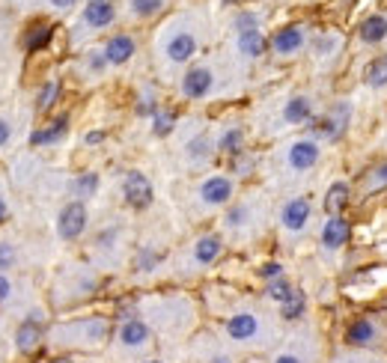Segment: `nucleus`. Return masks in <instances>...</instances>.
Returning <instances> with one entry per match:
<instances>
[{
	"instance_id": "58836bf2",
	"label": "nucleus",
	"mask_w": 387,
	"mask_h": 363,
	"mask_svg": "<svg viewBox=\"0 0 387 363\" xmlns=\"http://www.w3.org/2000/svg\"><path fill=\"white\" fill-rule=\"evenodd\" d=\"M134 113L137 116H149V120L158 113V98H155L152 90H143V96L137 98V105H134Z\"/></svg>"
},
{
	"instance_id": "393cba45",
	"label": "nucleus",
	"mask_w": 387,
	"mask_h": 363,
	"mask_svg": "<svg viewBox=\"0 0 387 363\" xmlns=\"http://www.w3.org/2000/svg\"><path fill=\"white\" fill-rule=\"evenodd\" d=\"M51 39H54V24H45V21L33 24L24 36V48H27V54H39L51 45Z\"/></svg>"
},
{
	"instance_id": "cd10ccee",
	"label": "nucleus",
	"mask_w": 387,
	"mask_h": 363,
	"mask_svg": "<svg viewBox=\"0 0 387 363\" xmlns=\"http://www.w3.org/2000/svg\"><path fill=\"white\" fill-rule=\"evenodd\" d=\"M379 191H387V161L369 167L364 173V197H372Z\"/></svg>"
},
{
	"instance_id": "412c9836",
	"label": "nucleus",
	"mask_w": 387,
	"mask_h": 363,
	"mask_svg": "<svg viewBox=\"0 0 387 363\" xmlns=\"http://www.w3.org/2000/svg\"><path fill=\"white\" fill-rule=\"evenodd\" d=\"M271 42L265 39L262 30H248V33H236V48L245 60H260V57L268 51Z\"/></svg>"
},
{
	"instance_id": "a211bd4d",
	"label": "nucleus",
	"mask_w": 387,
	"mask_h": 363,
	"mask_svg": "<svg viewBox=\"0 0 387 363\" xmlns=\"http://www.w3.org/2000/svg\"><path fill=\"white\" fill-rule=\"evenodd\" d=\"M280 120L286 125H307L316 120V113H313V98L310 96H292L286 98V105L280 110Z\"/></svg>"
},
{
	"instance_id": "4d7b16f0",
	"label": "nucleus",
	"mask_w": 387,
	"mask_h": 363,
	"mask_svg": "<svg viewBox=\"0 0 387 363\" xmlns=\"http://www.w3.org/2000/svg\"><path fill=\"white\" fill-rule=\"evenodd\" d=\"M87 4H96V0H87Z\"/></svg>"
},
{
	"instance_id": "6e6d98bb",
	"label": "nucleus",
	"mask_w": 387,
	"mask_h": 363,
	"mask_svg": "<svg viewBox=\"0 0 387 363\" xmlns=\"http://www.w3.org/2000/svg\"><path fill=\"white\" fill-rule=\"evenodd\" d=\"M143 363H164V360H158V357H152V360H143Z\"/></svg>"
},
{
	"instance_id": "bb28decb",
	"label": "nucleus",
	"mask_w": 387,
	"mask_h": 363,
	"mask_svg": "<svg viewBox=\"0 0 387 363\" xmlns=\"http://www.w3.org/2000/svg\"><path fill=\"white\" fill-rule=\"evenodd\" d=\"M364 83L369 86V90H384V86H387V54L372 57V60L366 63Z\"/></svg>"
},
{
	"instance_id": "6ab92c4d",
	"label": "nucleus",
	"mask_w": 387,
	"mask_h": 363,
	"mask_svg": "<svg viewBox=\"0 0 387 363\" xmlns=\"http://www.w3.org/2000/svg\"><path fill=\"white\" fill-rule=\"evenodd\" d=\"M134 54H137V42L128 33H117V36H110L105 42V57H108L110 66H125Z\"/></svg>"
},
{
	"instance_id": "f03ea898",
	"label": "nucleus",
	"mask_w": 387,
	"mask_h": 363,
	"mask_svg": "<svg viewBox=\"0 0 387 363\" xmlns=\"http://www.w3.org/2000/svg\"><path fill=\"white\" fill-rule=\"evenodd\" d=\"M342 345L354 352H387V313L354 316L342 328Z\"/></svg>"
},
{
	"instance_id": "473e14b6",
	"label": "nucleus",
	"mask_w": 387,
	"mask_h": 363,
	"mask_svg": "<svg viewBox=\"0 0 387 363\" xmlns=\"http://www.w3.org/2000/svg\"><path fill=\"white\" fill-rule=\"evenodd\" d=\"M98 191V173H81V176L71 182V194L78 200H90Z\"/></svg>"
},
{
	"instance_id": "0eeeda50",
	"label": "nucleus",
	"mask_w": 387,
	"mask_h": 363,
	"mask_svg": "<svg viewBox=\"0 0 387 363\" xmlns=\"http://www.w3.org/2000/svg\"><path fill=\"white\" fill-rule=\"evenodd\" d=\"M122 200H125V206L134 209V212H143V209L152 206L155 188H152L146 173H140V170H128L125 173V179H122Z\"/></svg>"
},
{
	"instance_id": "9d476101",
	"label": "nucleus",
	"mask_w": 387,
	"mask_h": 363,
	"mask_svg": "<svg viewBox=\"0 0 387 363\" xmlns=\"http://www.w3.org/2000/svg\"><path fill=\"white\" fill-rule=\"evenodd\" d=\"M310 217H313L310 197H292V200H286L280 209V226L286 232H292V236H298V232H304L310 226Z\"/></svg>"
},
{
	"instance_id": "8fccbe9b",
	"label": "nucleus",
	"mask_w": 387,
	"mask_h": 363,
	"mask_svg": "<svg viewBox=\"0 0 387 363\" xmlns=\"http://www.w3.org/2000/svg\"><path fill=\"white\" fill-rule=\"evenodd\" d=\"M51 6H54V9H60V12H66V9L75 6V0H51Z\"/></svg>"
},
{
	"instance_id": "dca6fc26",
	"label": "nucleus",
	"mask_w": 387,
	"mask_h": 363,
	"mask_svg": "<svg viewBox=\"0 0 387 363\" xmlns=\"http://www.w3.org/2000/svg\"><path fill=\"white\" fill-rule=\"evenodd\" d=\"M221 253H224V238L218 236V232H206V236H200L197 241H194V265H200V268H209V265H214L221 259Z\"/></svg>"
},
{
	"instance_id": "a19ab883",
	"label": "nucleus",
	"mask_w": 387,
	"mask_h": 363,
	"mask_svg": "<svg viewBox=\"0 0 387 363\" xmlns=\"http://www.w3.org/2000/svg\"><path fill=\"white\" fill-rule=\"evenodd\" d=\"M87 66H90V71H93V75H102V71L110 66L108 63V57H105V48L102 51H87Z\"/></svg>"
},
{
	"instance_id": "37998d69",
	"label": "nucleus",
	"mask_w": 387,
	"mask_h": 363,
	"mask_svg": "<svg viewBox=\"0 0 387 363\" xmlns=\"http://www.w3.org/2000/svg\"><path fill=\"white\" fill-rule=\"evenodd\" d=\"M256 274H260L262 280H268V283H271V280H280V277H283V265H280V263H265Z\"/></svg>"
},
{
	"instance_id": "5fc2aeb1",
	"label": "nucleus",
	"mask_w": 387,
	"mask_h": 363,
	"mask_svg": "<svg viewBox=\"0 0 387 363\" xmlns=\"http://www.w3.org/2000/svg\"><path fill=\"white\" fill-rule=\"evenodd\" d=\"M48 363H75L71 357H54V360H48Z\"/></svg>"
},
{
	"instance_id": "de8ad7c7",
	"label": "nucleus",
	"mask_w": 387,
	"mask_h": 363,
	"mask_svg": "<svg viewBox=\"0 0 387 363\" xmlns=\"http://www.w3.org/2000/svg\"><path fill=\"white\" fill-rule=\"evenodd\" d=\"M113 238H117V229H105L102 232V236H98V248H110V244H113Z\"/></svg>"
},
{
	"instance_id": "09e8293b",
	"label": "nucleus",
	"mask_w": 387,
	"mask_h": 363,
	"mask_svg": "<svg viewBox=\"0 0 387 363\" xmlns=\"http://www.w3.org/2000/svg\"><path fill=\"white\" fill-rule=\"evenodd\" d=\"M105 140V132H90L87 137H83V143H87V146H96V143H102Z\"/></svg>"
},
{
	"instance_id": "aec40b11",
	"label": "nucleus",
	"mask_w": 387,
	"mask_h": 363,
	"mask_svg": "<svg viewBox=\"0 0 387 363\" xmlns=\"http://www.w3.org/2000/svg\"><path fill=\"white\" fill-rule=\"evenodd\" d=\"M214 149H218L221 155H226V158H236L241 152H248L245 149V128L241 125H224V132L218 134V140H214Z\"/></svg>"
},
{
	"instance_id": "ddd939ff",
	"label": "nucleus",
	"mask_w": 387,
	"mask_h": 363,
	"mask_svg": "<svg viewBox=\"0 0 387 363\" xmlns=\"http://www.w3.org/2000/svg\"><path fill=\"white\" fill-rule=\"evenodd\" d=\"M349 236H352V224L342 214H328L322 221V229H319L322 250H328V253L342 250L349 244Z\"/></svg>"
},
{
	"instance_id": "f704fd0d",
	"label": "nucleus",
	"mask_w": 387,
	"mask_h": 363,
	"mask_svg": "<svg viewBox=\"0 0 387 363\" xmlns=\"http://www.w3.org/2000/svg\"><path fill=\"white\" fill-rule=\"evenodd\" d=\"M295 292H298V289H295L289 280H286V277H280V280H271V283L265 286V295H268L271 301H275V304H286V301H289Z\"/></svg>"
},
{
	"instance_id": "5701e85b",
	"label": "nucleus",
	"mask_w": 387,
	"mask_h": 363,
	"mask_svg": "<svg viewBox=\"0 0 387 363\" xmlns=\"http://www.w3.org/2000/svg\"><path fill=\"white\" fill-rule=\"evenodd\" d=\"M349 202H352V185L349 182H334L331 188L325 191V212L328 214H342L349 209Z\"/></svg>"
},
{
	"instance_id": "79ce46f5",
	"label": "nucleus",
	"mask_w": 387,
	"mask_h": 363,
	"mask_svg": "<svg viewBox=\"0 0 387 363\" xmlns=\"http://www.w3.org/2000/svg\"><path fill=\"white\" fill-rule=\"evenodd\" d=\"M16 265V248L9 241H0V274Z\"/></svg>"
},
{
	"instance_id": "864d4df0",
	"label": "nucleus",
	"mask_w": 387,
	"mask_h": 363,
	"mask_svg": "<svg viewBox=\"0 0 387 363\" xmlns=\"http://www.w3.org/2000/svg\"><path fill=\"white\" fill-rule=\"evenodd\" d=\"M6 212H9V209H6V200H4V197H0V224H4V221H6Z\"/></svg>"
},
{
	"instance_id": "3c124183",
	"label": "nucleus",
	"mask_w": 387,
	"mask_h": 363,
	"mask_svg": "<svg viewBox=\"0 0 387 363\" xmlns=\"http://www.w3.org/2000/svg\"><path fill=\"white\" fill-rule=\"evenodd\" d=\"M209 363H236V357L233 355H212Z\"/></svg>"
},
{
	"instance_id": "423d86ee",
	"label": "nucleus",
	"mask_w": 387,
	"mask_h": 363,
	"mask_svg": "<svg viewBox=\"0 0 387 363\" xmlns=\"http://www.w3.org/2000/svg\"><path fill=\"white\" fill-rule=\"evenodd\" d=\"M87 221H90V212L83 206V200H71L57 214V236L63 241H78L87 232Z\"/></svg>"
},
{
	"instance_id": "2f4dec72",
	"label": "nucleus",
	"mask_w": 387,
	"mask_h": 363,
	"mask_svg": "<svg viewBox=\"0 0 387 363\" xmlns=\"http://www.w3.org/2000/svg\"><path fill=\"white\" fill-rule=\"evenodd\" d=\"M167 6V0H128V12L134 18H155Z\"/></svg>"
},
{
	"instance_id": "ea45409f",
	"label": "nucleus",
	"mask_w": 387,
	"mask_h": 363,
	"mask_svg": "<svg viewBox=\"0 0 387 363\" xmlns=\"http://www.w3.org/2000/svg\"><path fill=\"white\" fill-rule=\"evenodd\" d=\"M233 27H236V33H248V30H260V16H256V12H250V9H245V12H238V16H236V21H233Z\"/></svg>"
},
{
	"instance_id": "c756f323",
	"label": "nucleus",
	"mask_w": 387,
	"mask_h": 363,
	"mask_svg": "<svg viewBox=\"0 0 387 363\" xmlns=\"http://www.w3.org/2000/svg\"><path fill=\"white\" fill-rule=\"evenodd\" d=\"M304 313H307V295L301 292V289L286 304H280V318H283V322H298V318H304Z\"/></svg>"
},
{
	"instance_id": "a18cd8bd",
	"label": "nucleus",
	"mask_w": 387,
	"mask_h": 363,
	"mask_svg": "<svg viewBox=\"0 0 387 363\" xmlns=\"http://www.w3.org/2000/svg\"><path fill=\"white\" fill-rule=\"evenodd\" d=\"M12 295V280L6 277V274H0V304H6Z\"/></svg>"
},
{
	"instance_id": "7ed1b4c3",
	"label": "nucleus",
	"mask_w": 387,
	"mask_h": 363,
	"mask_svg": "<svg viewBox=\"0 0 387 363\" xmlns=\"http://www.w3.org/2000/svg\"><path fill=\"white\" fill-rule=\"evenodd\" d=\"M352 116H354L352 101H337V105L328 110L325 116H316L313 122H307V134H310L313 140L337 143V140L346 137L349 125H352Z\"/></svg>"
},
{
	"instance_id": "f3484780",
	"label": "nucleus",
	"mask_w": 387,
	"mask_h": 363,
	"mask_svg": "<svg viewBox=\"0 0 387 363\" xmlns=\"http://www.w3.org/2000/svg\"><path fill=\"white\" fill-rule=\"evenodd\" d=\"M117 18V6L110 0H96V4H87L81 12V24L90 27V30H105V27L113 24Z\"/></svg>"
},
{
	"instance_id": "49530a36",
	"label": "nucleus",
	"mask_w": 387,
	"mask_h": 363,
	"mask_svg": "<svg viewBox=\"0 0 387 363\" xmlns=\"http://www.w3.org/2000/svg\"><path fill=\"white\" fill-rule=\"evenodd\" d=\"M9 137H12V125H9V120H4V116H0V149H4L6 143H9Z\"/></svg>"
},
{
	"instance_id": "b1692460",
	"label": "nucleus",
	"mask_w": 387,
	"mask_h": 363,
	"mask_svg": "<svg viewBox=\"0 0 387 363\" xmlns=\"http://www.w3.org/2000/svg\"><path fill=\"white\" fill-rule=\"evenodd\" d=\"M214 152H218V149H214V143H212V137H209L206 132L197 134V137H191L188 143H185V155H188L191 164H206Z\"/></svg>"
},
{
	"instance_id": "f257e3e1",
	"label": "nucleus",
	"mask_w": 387,
	"mask_h": 363,
	"mask_svg": "<svg viewBox=\"0 0 387 363\" xmlns=\"http://www.w3.org/2000/svg\"><path fill=\"white\" fill-rule=\"evenodd\" d=\"M110 340V322L105 316H81L51 328V342L57 348H78V352H96Z\"/></svg>"
},
{
	"instance_id": "2eb2a0df",
	"label": "nucleus",
	"mask_w": 387,
	"mask_h": 363,
	"mask_svg": "<svg viewBox=\"0 0 387 363\" xmlns=\"http://www.w3.org/2000/svg\"><path fill=\"white\" fill-rule=\"evenodd\" d=\"M42 340H45V328H42L39 316H27L24 322L16 328V352L18 355H36Z\"/></svg>"
},
{
	"instance_id": "a878e982",
	"label": "nucleus",
	"mask_w": 387,
	"mask_h": 363,
	"mask_svg": "<svg viewBox=\"0 0 387 363\" xmlns=\"http://www.w3.org/2000/svg\"><path fill=\"white\" fill-rule=\"evenodd\" d=\"M357 36H361L364 45H381V42L387 39V18H384V16H369V18H364Z\"/></svg>"
},
{
	"instance_id": "39448f33",
	"label": "nucleus",
	"mask_w": 387,
	"mask_h": 363,
	"mask_svg": "<svg viewBox=\"0 0 387 363\" xmlns=\"http://www.w3.org/2000/svg\"><path fill=\"white\" fill-rule=\"evenodd\" d=\"M197 197L203 202L206 209H221V206H229L236 197V179L233 176H224V173H214V176L203 179L197 188Z\"/></svg>"
},
{
	"instance_id": "f8f14e48",
	"label": "nucleus",
	"mask_w": 387,
	"mask_h": 363,
	"mask_svg": "<svg viewBox=\"0 0 387 363\" xmlns=\"http://www.w3.org/2000/svg\"><path fill=\"white\" fill-rule=\"evenodd\" d=\"M197 33L194 30H173L164 39V57L167 63L182 66V63H191L194 54H197Z\"/></svg>"
},
{
	"instance_id": "1a4fd4ad",
	"label": "nucleus",
	"mask_w": 387,
	"mask_h": 363,
	"mask_svg": "<svg viewBox=\"0 0 387 363\" xmlns=\"http://www.w3.org/2000/svg\"><path fill=\"white\" fill-rule=\"evenodd\" d=\"M117 342L125 352H143V348L152 345V328L149 322H143L140 316H132V318H122V325L117 330Z\"/></svg>"
},
{
	"instance_id": "603ef678",
	"label": "nucleus",
	"mask_w": 387,
	"mask_h": 363,
	"mask_svg": "<svg viewBox=\"0 0 387 363\" xmlns=\"http://www.w3.org/2000/svg\"><path fill=\"white\" fill-rule=\"evenodd\" d=\"M334 363H364L361 357H354V355H349V357H337Z\"/></svg>"
},
{
	"instance_id": "c85d7f7f",
	"label": "nucleus",
	"mask_w": 387,
	"mask_h": 363,
	"mask_svg": "<svg viewBox=\"0 0 387 363\" xmlns=\"http://www.w3.org/2000/svg\"><path fill=\"white\" fill-rule=\"evenodd\" d=\"M176 122H179V113L170 110V108H158V113L152 116V134L155 137H170L176 132Z\"/></svg>"
},
{
	"instance_id": "7c9ffc66",
	"label": "nucleus",
	"mask_w": 387,
	"mask_h": 363,
	"mask_svg": "<svg viewBox=\"0 0 387 363\" xmlns=\"http://www.w3.org/2000/svg\"><path fill=\"white\" fill-rule=\"evenodd\" d=\"M57 98H60V81H45L42 83V90L36 93V110L39 113H48L54 105H57Z\"/></svg>"
},
{
	"instance_id": "6e6552de",
	"label": "nucleus",
	"mask_w": 387,
	"mask_h": 363,
	"mask_svg": "<svg viewBox=\"0 0 387 363\" xmlns=\"http://www.w3.org/2000/svg\"><path fill=\"white\" fill-rule=\"evenodd\" d=\"M319 158H322V146H319V140H313V137H298L286 146V164L295 173L313 170L319 164Z\"/></svg>"
},
{
	"instance_id": "c03bdc74",
	"label": "nucleus",
	"mask_w": 387,
	"mask_h": 363,
	"mask_svg": "<svg viewBox=\"0 0 387 363\" xmlns=\"http://www.w3.org/2000/svg\"><path fill=\"white\" fill-rule=\"evenodd\" d=\"M271 363H307V357L298 355V352H280Z\"/></svg>"
},
{
	"instance_id": "4468645a",
	"label": "nucleus",
	"mask_w": 387,
	"mask_h": 363,
	"mask_svg": "<svg viewBox=\"0 0 387 363\" xmlns=\"http://www.w3.org/2000/svg\"><path fill=\"white\" fill-rule=\"evenodd\" d=\"M304 45H307V27L304 24L280 27V30L271 36V51L277 57H295V54H301Z\"/></svg>"
},
{
	"instance_id": "e433bc0d",
	"label": "nucleus",
	"mask_w": 387,
	"mask_h": 363,
	"mask_svg": "<svg viewBox=\"0 0 387 363\" xmlns=\"http://www.w3.org/2000/svg\"><path fill=\"white\" fill-rule=\"evenodd\" d=\"M337 48H340V36H334V33H322L313 42V54L316 57H334Z\"/></svg>"
},
{
	"instance_id": "20e7f679",
	"label": "nucleus",
	"mask_w": 387,
	"mask_h": 363,
	"mask_svg": "<svg viewBox=\"0 0 387 363\" xmlns=\"http://www.w3.org/2000/svg\"><path fill=\"white\" fill-rule=\"evenodd\" d=\"M224 330H226V337L233 342L253 345L256 340L262 337V318H260V313H253V310H238V313H233L224 322Z\"/></svg>"
},
{
	"instance_id": "72a5a7b5",
	"label": "nucleus",
	"mask_w": 387,
	"mask_h": 363,
	"mask_svg": "<svg viewBox=\"0 0 387 363\" xmlns=\"http://www.w3.org/2000/svg\"><path fill=\"white\" fill-rule=\"evenodd\" d=\"M158 263H161V253L155 250V248H149V244H143V248L137 250V256H134V268L140 274L155 271V268H158Z\"/></svg>"
},
{
	"instance_id": "c9c22d12",
	"label": "nucleus",
	"mask_w": 387,
	"mask_h": 363,
	"mask_svg": "<svg viewBox=\"0 0 387 363\" xmlns=\"http://www.w3.org/2000/svg\"><path fill=\"white\" fill-rule=\"evenodd\" d=\"M248 221H250V206H248V202H236V206H229V212L224 217L226 229H241Z\"/></svg>"
},
{
	"instance_id": "4c0bfd02",
	"label": "nucleus",
	"mask_w": 387,
	"mask_h": 363,
	"mask_svg": "<svg viewBox=\"0 0 387 363\" xmlns=\"http://www.w3.org/2000/svg\"><path fill=\"white\" fill-rule=\"evenodd\" d=\"M256 167V158L250 152H241L236 158H229V173H236V176H250Z\"/></svg>"
},
{
	"instance_id": "4be33fe9",
	"label": "nucleus",
	"mask_w": 387,
	"mask_h": 363,
	"mask_svg": "<svg viewBox=\"0 0 387 363\" xmlns=\"http://www.w3.org/2000/svg\"><path fill=\"white\" fill-rule=\"evenodd\" d=\"M66 134H69V116H57L45 128H36L30 134V146H51V143L63 140Z\"/></svg>"
},
{
	"instance_id": "9b49d317",
	"label": "nucleus",
	"mask_w": 387,
	"mask_h": 363,
	"mask_svg": "<svg viewBox=\"0 0 387 363\" xmlns=\"http://www.w3.org/2000/svg\"><path fill=\"white\" fill-rule=\"evenodd\" d=\"M179 90H182V96L188 98V101L206 98V96L214 90V71H212L209 66H203V63H200V66H191V69L182 75Z\"/></svg>"
}]
</instances>
